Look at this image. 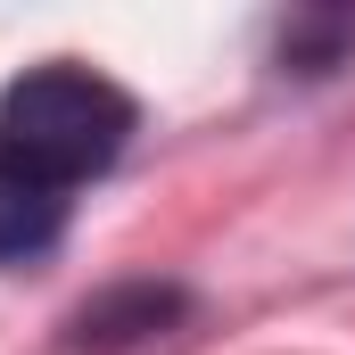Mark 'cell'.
<instances>
[{
  "label": "cell",
  "instance_id": "6da1fadb",
  "mask_svg": "<svg viewBox=\"0 0 355 355\" xmlns=\"http://www.w3.org/2000/svg\"><path fill=\"white\" fill-rule=\"evenodd\" d=\"M132 124H141L132 91H116L107 75H91L75 58H50V67H33V75H17L0 91V157H17L50 190L107 174L124 157Z\"/></svg>",
  "mask_w": 355,
  "mask_h": 355
},
{
  "label": "cell",
  "instance_id": "7a4b0ae2",
  "mask_svg": "<svg viewBox=\"0 0 355 355\" xmlns=\"http://www.w3.org/2000/svg\"><path fill=\"white\" fill-rule=\"evenodd\" d=\"M67 232V190L33 182L17 157H0V265H33L50 257Z\"/></svg>",
  "mask_w": 355,
  "mask_h": 355
},
{
  "label": "cell",
  "instance_id": "3957f363",
  "mask_svg": "<svg viewBox=\"0 0 355 355\" xmlns=\"http://www.w3.org/2000/svg\"><path fill=\"white\" fill-rule=\"evenodd\" d=\"M182 314L174 289H116V297H99L75 314V347H132V339H149V331H166Z\"/></svg>",
  "mask_w": 355,
  "mask_h": 355
}]
</instances>
